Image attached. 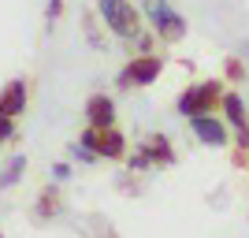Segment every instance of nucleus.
<instances>
[{"label":"nucleus","mask_w":249,"mask_h":238,"mask_svg":"<svg viewBox=\"0 0 249 238\" xmlns=\"http://www.w3.org/2000/svg\"><path fill=\"white\" fill-rule=\"evenodd\" d=\"M22 167H26V156H15V160L4 167V175H0V190L15 186V183H19V175H22Z\"/></svg>","instance_id":"12"},{"label":"nucleus","mask_w":249,"mask_h":238,"mask_svg":"<svg viewBox=\"0 0 249 238\" xmlns=\"http://www.w3.org/2000/svg\"><path fill=\"white\" fill-rule=\"evenodd\" d=\"M160 71H164V60L160 56H153V52H142V56H134V60L123 67V74L115 78L119 86H149L160 78Z\"/></svg>","instance_id":"4"},{"label":"nucleus","mask_w":249,"mask_h":238,"mask_svg":"<svg viewBox=\"0 0 249 238\" xmlns=\"http://www.w3.org/2000/svg\"><path fill=\"white\" fill-rule=\"evenodd\" d=\"M223 115L234 123V130H246V127H249V119H246V101H242L234 90H231V93H223Z\"/></svg>","instance_id":"9"},{"label":"nucleus","mask_w":249,"mask_h":238,"mask_svg":"<svg viewBox=\"0 0 249 238\" xmlns=\"http://www.w3.org/2000/svg\"><path fill=\"white\" fill-rule=\"evenodd\" d=\"M56 212H60V194H56V186H45L41 197H37V216L49 220V216H56Z\"/></svg>","instance_id":"11"},{"label":"nucleus","mask_w":249,"mask_h":238,"mask_svg":"<svg viewBox=\"0 0 249 238\" xmlns=\"http://www.w3.org/2000/svg\"><path fill=\"white\" fill-rule=\"evenodd\" d=\"M145 15H149V22H153L156 30H160L164 41H182V37H186V19H182L167 0H145Z\"/></svg>","instance_id":"3"},{"label":"nucleus","mask_w":249,"mask_h":238,"mask_svg":"<svg viewBox=\"0 0 249 238\" xmlns=\"http://www.w3.org/2000/svg\"><path fill=\"white\" fill-rule=\"evenodd\" d=\"M26 108V82H8L4 86V93H0V115H8V119H15V115Z\"/></svg>","instance_id":"7"},{"label":"nucleus","mask_w":249,"mask_h":238,"mask_svg":"<svg viewBox=\"0 0 249 238\" xmlns=\"http://www.w3.org/2000/svg\"><path fill=\"white\" fill-rule=\"evenodd\" d=\"M86 119H89V127H112L115 123V104L104 93L89 97V101H86Z\"/></svg>","instance_id":"8"},{"label":"nucleus","mask_w":249,"mask_h":238,"mask_svg":"<svg viewBox=\"0 0 249 238\" xmlns=\"http://www.w3.org/2000/svg\"><path fill=\"white\" fill-rule=\"evenodd\" d=\"M149 45H153V41H149V37H142V34L134 37V49H138V52H149Z\"/></svg>","instance_id":"15"},{"label":"nucleus","mask_w":249,"mask_h":238,"mask_svg":"<svg viewBox=\"0 0 249 238\" xmlns=\"http://www.w3.org/2000/svg\"><path fill=\"white\" fill-rule=\"evenodd\" d=\"M97 11H101L104 26L115 34V37H123V41H134L138 34H142V22H138V11L130 0H101L97 4Z\"/></svg>","instance_id":"1"},{"label":"nucleus","mask_w":249,"mask_h":238,"mask_svg":"<svg viewBox=\"0 0 249 238\" xmlns=\"http://www.w3.org/2000/svg\"><path fill=\"white\" fill-rule=\"evenodd\" d=\"M82 145L93 149L97 156H112V160H119V156L126 153V142H123V134H119L115 127H89L82 134Z\"/></svg>","instance_id":"5"},{"label":"nucleus","mask_w":249,"mask_h":238,"mask_svg":"<svg viewBox=\"0 0 249 238\" xmlns=\"http://www.w3.org/2000/svg\"><path fill=\"white\" fill-rule=\"evenodd\" d=\"M142 149L149 153V160H153V164H171V160H175V153H171V142H167L164 134H153L145 145H142Z\"/></svg>","instance_id":"10"},{"label":"nucleus","mask_w":249,"mask_h":238,"mask_svg":"<svg viewBox=\"0 0 249 238\" xmlns=\"http://www.w3.org/2000/svg\"><path fill=\"white\" fill-rule=\"evenodd\" d=\"M227 78H234V82H242V78H246V67H242V60H234V56L227 60Z\"/></svg>","instance_id":"13"},{"label":"nucleus","mask_w":249,"mask_h":238,"mask_svg":"<svg viewBox=\"0 0 249 238\" xmlns=\"http://www.w3.org/2000/svg\"><path fill=\"white\" fill-rule=\"evenodd\" d=\"M216 104H223V86H219L216 78H212V82L190 86L186 93L178 97V115L194 119V115H205V112H212Z\"/></svg>","instance_id":"2"},{"label":"nucleus","mask_w":249,"mask_h":238,"mask_svg":"<svg viewBox=\"0 0 249 238\" xmlns=\"http://www.w3.org/2000/svg\"><path fill=\"white\" fill-rule=\"evenodd\" d=\"M11 130H15V123H11L8 115H0V142H8V138H11Z\"/></svg>","instance_id":"14"},{"label":"nucleus","mask_w":249,"mask_h":238,"mask_svg":"<svg viewBox=\"0 0 249 238\" xmlns=\"http://www.w3.org/2000/svg\"><path fill=\"white\" fill-rule=\"evenodd\" d=\"M0 238H4V235H0Z\"/></svg>","instance_id":"16"},{"label":"nucleus","mask_w":249,"mask_h":238,"mask_svg":"<svg viewBox=\"0 0 249 238\" xmlns=\"http://www.w3.org/2000/svg\"><path fill=\"white\" fill-rule=\"evenodd\" d=\"M190 127H194V134H197L205 145H212V149H223V145H227V127L219 123V119H212V112L194 115Z\"/></svg>","instance_id":"6"}]
</instances>
